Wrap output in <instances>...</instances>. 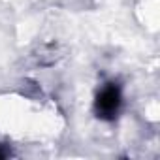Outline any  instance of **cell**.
<instances>
[{"label": "cell", "mask_w": 160, "mask_h": 160, "mask_svg": "<svg viewBox=\"0 0 160 160\" xmlns=\"http://www.w3.org/2000/svg\"><path fill=\"white\" fill-rule=\"evenodd\" d=\"M121 104H122V94H121V89L117 83H108L96 96V102H94V109H96V115L102 117V119H113L117 117L119 109H121Z\"/></svg>", "instance_id": "cell-1"}, {"label": "cell", "mask_w": 160, "mask_h": 160, "mask_svg": "<svg viewBox=\"0 0 160 160\" xmlns=\"http://www.w3.org/2000/svg\"><path fill=\"white\" fill-rule=\"evenodd\" d=\"M4 156H8V151H4L2 145H0V158H4Z\"/></svg>", "instance_id": "cell-2"}]
</instances>
